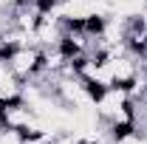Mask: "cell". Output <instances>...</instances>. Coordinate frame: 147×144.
Instances as JSON below:
<instances>
[{"mask_svg": "<svg viewBox=\"0 0 147 144\" xmlns=\"http://www.w3.org/2000/svg\"><path fill=\"white\" fill-rule=\"evenodd\" d=\"M48 144H82V139H79L76 133H57Z\"/></svg>", "mask_w": 147, "mask_h": 144, "instance_id": "obj_1", "label": "cell"}, {"mask_svg": "<svg viewBox=\"0 0 147 144\" xmlns=\"http://www.w3.org/2000/svg\"><path fill=\"white\" fill-rule=\"evenodd\" d=\"M139 20H142V26H144V31H147V6L142 9V14H139Z\"/></svg>", "mask_w": 147, "mask_h": 144, "instance_id": "obj_2", "label": "cell"}]
</instances>
